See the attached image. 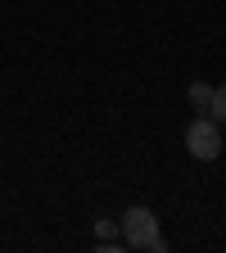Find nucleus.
I'll use <instances>...</instances> for the list:
<instances>
[{
	"label": "nucleus",
	"instance_id": "nucleus-1",
	"mask_svg": "<svg viewBox=\"0 0 226 253\" xmlns=\"http://www.w3.org/2000/svg\"><path fill=\"white\" fill-rule=\"evenodd\" d=\"M118 231H122V244H127V249H154V253L168 249V240L158 235V217H154V208H145V204L127 208L122 221H118Z\"/></svg>",
	"mask_w": 226,
	"mask_h": 253
},
{
	"label": "nucleus",
	"instance_id": "nucleus-2",
	"mask_svg": "<svg viewBox=\"0 0 226 253\" xmlns=\"http://www.w3.org/2000/svg\"><path fill=\"white\" fill-rule=\"evenodd\" d=\"M217 118H190V126H185V149L199 158V163H213V158L222 154V131H217Z\"/></svg>",
	"mask_w": 226,
	"mask_h": 253
},
{
	"label": "nucleus",
	"instance_id": "nucleus-3",
	"mask_svg": "<svg viewBox=\"0 0 226 253\" xmlns=\"http://www.w3.org/2000/svg\"><path fill=\"white\" fill-rule=\"evenodd\" d=\"M185 100L195 104L199 113H208V104H213V86H208V82H190V90H185Z\"/></svg>",
	"mask_w": 226,
	"mask_h": 253
},
{
	"label": "nucleus",
	"instance_id": "nucleus-4",
	"mask_svg": "<svg viewBox=\"0 0 226 253\" xmlns=\"http://www.w3.org/2000/svg\"><path fill=\"white\" fill-rule=\"evenodd\" d=\"M208 118L226 122V82H222V86H213V104H208Z\"/></svg>",
	"mask_w": 226,
	"mask_h": 253
}]
</instances>
